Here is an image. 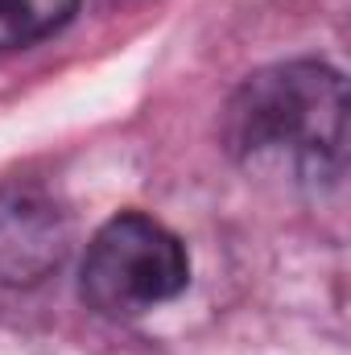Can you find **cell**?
<instances>
[{
    "mask_svg": "<svg viewBox=\"0 0 351 355\" xmlns=\"http://www.w3.org/2000/svg\"><path fill=\"white\" fill-rule=\"evenodd\" d=\"M228 145L248 166L335 182L348 145V87L323 62H285L252 75L228 107Z\"/></svg>",
    "mask_w": 351,
    "mask_h": 355,
    "instance_id": "cell-1",
    "label": "cell"
},
{
    "mask_svg": "<svg viewBox=\"0 0 351 355\" xmlns=\"http://www.w3.org/2000/svg\"><path fill=\"white\" fill-rule=\"evenodd\" d=\"M190 261L174 232L149 215L108 219L83 261V297L108 318H132L186 289Z\"/></svg>",
    "mask_w": 351,
    "mask_h": 355,
    "instance_id": "cell-2",
    "label": "cell"
},
{
    "mask_svg": "<svg viewBox=\"0 0 351 355\" xmlns=\"http://www.w3.org/2000/svg\"><path fill=\"white\" fill-rule=\"evenodd\" d=\"M67 252L58 207L33 186H0V285H33Z\"/></svg>",
    "mask_w": 351,
    "mask_h": 355,
    "instance_id": "cell-3",
    "label": "cell"
},
{
    "mask_svg": "<svg viewBox=\"0 0 351 355\" xmlns=\"http://www.w3.org/2000/svg\"><path fill=\"white\" fill-rule=\"evenodd\" d=\"M79 0H0V50L33 46L71 21Z\"/></svg>",
    "mask_w": 351,
    "mask_h": 355,
    "instance_id": "cell-4",
    "label": "cell"
}]
</instances>
